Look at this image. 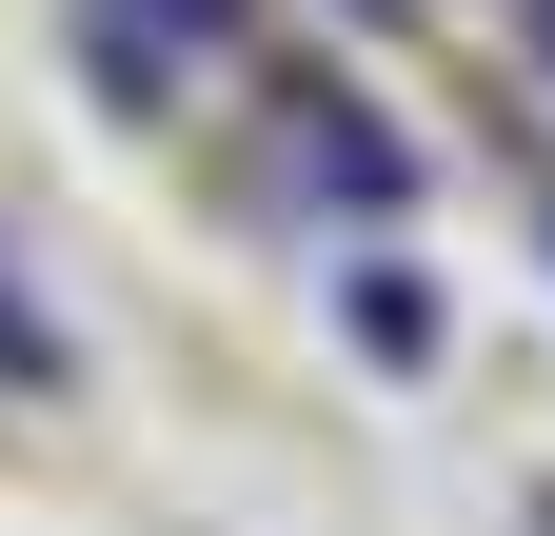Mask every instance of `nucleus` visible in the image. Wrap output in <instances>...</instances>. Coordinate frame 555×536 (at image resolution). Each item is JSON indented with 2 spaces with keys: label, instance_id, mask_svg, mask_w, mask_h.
<instances>
[{
  "label": "nucleus",
  "instance_id": "obj_1",
  "mask_svg": "<svg viewBox=\"0 0 555 536\" xmlns=\"http://www.w3.org/2000/svg\"><path fill=\"white\" fill-rule=\"evenodd\" d=\"M0 378H40V318H21V298H0Z\"/></svg>",
  "mask_w": 555,
  "mask_h": 536
}]
</instances>
